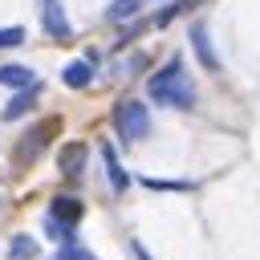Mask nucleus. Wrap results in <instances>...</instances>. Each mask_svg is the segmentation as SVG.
I'll list each match as a JSON object with an SVG mask.
<instances>
[{
    "label": "nucleus",
    "instance_id": "dca6fc26",
    "mask_svg": "<svg viewBox=\"0 0 260 260\" xmlns=\"http://www.w3.org/2000/svg\"><path fill=\"white\" fill-rule=\"evenodd\" d=\"M146 187H154V191H191V183H167V179H146Z\"/></svg>",
    "mask_w": 260,
    "mask_h": 260
},
{
    "label": "nucleus",
    "instance_id": "f3484780",
    "mask_svg": "<svg viewBox=\"0 0 260 260\" xmlns=\"http://www.w3.org/2000/svg\"><path fill=\"white\" fill-rule=\"evenodd\" d=\"M130 252H134V256H138V260H150V256H146V248H142V244H138V240H134V244H130Z\"/></svg>",
    "mask_w": 260,
    "mask_h": 260
},
{
    "label": "nucleus",
    "instance_id": "6e6552de",
    "mask_svg": "<svg viewBox=\"0 0 260 260\" xmlns=\"http://www.w3.org/2000/svg\"><path fill=\"white\" fill-rule=\"evenodd\" d=\"M61 81L69 85V89H85L89 81H93V61L85 57V61H69L65 69H61Z\"/></svg>",
    "mask_w": 260,
    "mask_h": 260
},
{
    "label": "nucleus",
    "instance_id": "0eeeda50",
    "mask_svg": "<svg viewBox=\"0 0 260 260\" xmlns=\"http://www.w3.org/2000/svg\"><path fill=\"white\" fill-rule=\"evenodd\" d=\"M102 162H106V179H110V187H114V191H126V187H130V175L122 171L118 150H114L110 142H102Z\"/></svg>",
    "mask_w": 260,
    "mask_h": 260
},
{
    "label": "nucleus",
    "instance_id": "7ed1b4c3",
    "mask_svg": "<svg viewBox=\"0 0 260 260\" xmlns=\"http://www.w3.org/2000/svg\"><path fill=\"white\" fill-rule=\"evenodd\" d=\"M81 199H73V195H57L53 203H49V215H45V232L53 236V240H73V228H77V219H81Z\"/></svg>",
    "mask_w": 260,
    "mask_h": 260
},
{
    "label": "nucleus",
    "instance_id": "f257e3e1",
    "mask_svg": "<svg viewBox=\"0 0 260 260\" xmlns=\"http://www.w3.org/2000/svg\"><path fill=\"white\" fill-rule=\"evenodd\" d=\"M146 93L158 102V106H171V110H191L195 106V81L183 65V57H171L162 61L150 77H146Z\"/></svg>",
    "mask_w": 260,
    "mask_h": 260
},
{
    "label": "nucleus",
    "instance_id": "f03ea898",
    "mask_svg": "<svg viewBox=\"0 0 260 260\" xmlns=\"http://www.w3.org/2000/svg\"><path fill=\"white\" fill-rule=\"evenodd\" d=\"M114 130H118L122 142H142L150 134V110L138 98H122L114 106Z\"/></svg>",
    "mask_w": 260,
    "mask_h": 260
},
{
    "label": "nucleus",
    "instance_id": "9b49d317",
    "mask_svg": "<svg viewBox=\"0 0 260 260\" xmlns=\"http://www.w3.org/2000/svg\"><path fill=\"white\" fill-rule=\"evenodd\" d=\"M32 102H37V85H24V89L4 106V122H12V118H20V114H28V110H32Z\"/></svg>",
    "mask_w": 260,
    "mask_h": 260
},
{
    "label": "nucleus",
    "instance_id": "1a4fd4ad",
    "mask_svg": "<svg viewBox=\"0 0 260 260\" xmlns=\"http://www.w3.org/2000/svg\"><path fill=\"white\" fill-rule=\"evenodd\" d=\"M57 162H61V175H65V179H77L81 167H85V146H81V142H69Z\"/></svg>",
    "mask_w": 260,
    "mask_h": 260
},
{
    "label": "nucleus",
    "instance_id": "9d476101",
    "mask_svg": "<svg viewBox=\"0 0 260 260\" xmlns=\"http://www.w3.org/2000/svg\"><path fill=\"white\" fill-rule=\"evenodd\" d=\"M0 85H8V89H24V85H37V73L24 69V65H0Z\"/></svg>",
    "mask_w": 260,
    "mask_h": 260
},
{
    "label": "nucleus",
    "instance_id": "39448f33",
    "mask_svg": "<svg viewBox=\"0 0 260 260\" xmlns=\"http://www.w3.org/2000/svg\"><path fill=\"white\" fill-rule=\"evenodd\" d=\"M37 8H41V28H45V37H53V41H69V37H73L69 12H65L61 0H37Z\"/></svg>",
    "mask_w": 260,
    "mask_h": 260
},
{
    "label": "nucleus",
    "instance_id": "20e7f679",
    "mask_svg": "<svg viewBox=\"0 0 260 260\" xmlns=\"http://www.w3.org/2000/svg\"><path fill=\"white\" fill-rule=\"evenodd\" d=\"M61 130V118H45V122H37V126H28L24 134H20V142H16V167H28V162H37V154L49 146V138Z\"/></svg>",
    "mask_w": 260,
    "mask_h": 260
},
{
    "label": "nucleus",
    "instance_id": "4468645a",
    "mask_svg": "<svg viewBox=\"0 0 260 260\" xmlns=\"http://www.w3.org/2000/svg\"><path fill=\"white\" fill-rule=\"evenodd\" d=\"M142 0H114L110 4V20H122V16H134V8H138Z\"/></svg>",
    "mask_w": 260,
    "mask_h": 260
},
{
    "label": "nucleus",
    "instance_id": "2eb2a0df",
    "mask_svg": "<svg viewBox=\"0 0 260 260\" xmlns=\"http://www.w3.org/2000/svg\"><path fill=\"white\" fill-rule=\"evenodd\" d=\"M20 41H24V28H16V24L12 28H0V49H16Z\"/></svg>",
    "mask_w": 260,
    "mask_h": 260
},
{
    "label": "nucleus",
    "instance_id": "f8f14e48",
    "mask_svg": "<svg viewBox=\"0 0 260 260\" xmlns=\"http://www.w3.org/2000/svg\"><path fill=\"white\" fill-rule=\"evenodd\" d=\"M8 256L12 260H32L37 256V240L32 236H12L8 240Z\"/></svg>",
    "mask_w": 260,
    "mask_h": 260
},
{
    "label": "nucleus",
    "instance_id": "ddd939ff",
    "mask_svg": "<svg viewBox=\"0 0 260 260\" xmlns=\"http://www.w3.org/2000/svg\"><path fill=\"white\" fill-rule=\"evenodd\" d=\"M57 260H98L89 248H81V244H73V240H61V252H57Z\"/></svg>",
    "mask_w": 260,
    "mask_h": 260
},
{
    "label": "nucleus",
    "instance_id": "423d86ee",
    "mask_svg": "<svg viewBox=\"0 0 260 260\" xmlns=\"http://www.w3.org/2000/svg\"><path fill=\"white\" fill-rule=\"evenodd\" d=\"M187 41H191V49H195L199 65L215 73V69H219V57H215V45H211V32H207V24H203V20H195V24L187 28Z\"/></svg>",
    "mask_w": 260,
    "mask_h": 260
}]
</instances>
